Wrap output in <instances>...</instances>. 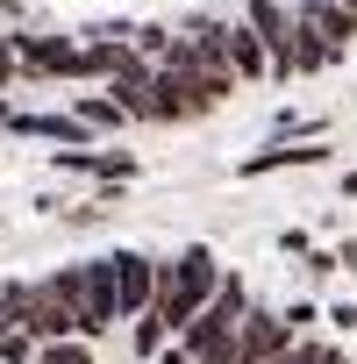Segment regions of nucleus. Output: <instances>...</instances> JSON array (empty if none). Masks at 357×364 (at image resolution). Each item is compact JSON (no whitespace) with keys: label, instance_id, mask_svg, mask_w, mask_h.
I'll return each mask as SVG.
<instances>
[{"label":"nucleus","instance_id":"obj_1","mask_svg":"<svg viewBox=\"0 0 357 364\" xmlns=\"http://www.w3.org/2000/svg\"><path fill=\"white\" fill-rule=\"evenodd\" d=\"M350 43L357 0H0V136L86 150L201 122Z\"/></svg>","mask_w":357,"mask_h":364},{"label":"nucleus","instance_id":"obj_2","mask_svg":"<svg viewBox=\"0 0 357 364\" xmlns=\"http://www.w3.org/2000/svg\"><path fill=\"white\" fill-rule=\"evenodd\" d=\"M65 272V328L22 321V279L0 286V364H357L265 307L208 250H100Z\"/></svg>","mask_w":357,"mask_h":364}]
</instances>
